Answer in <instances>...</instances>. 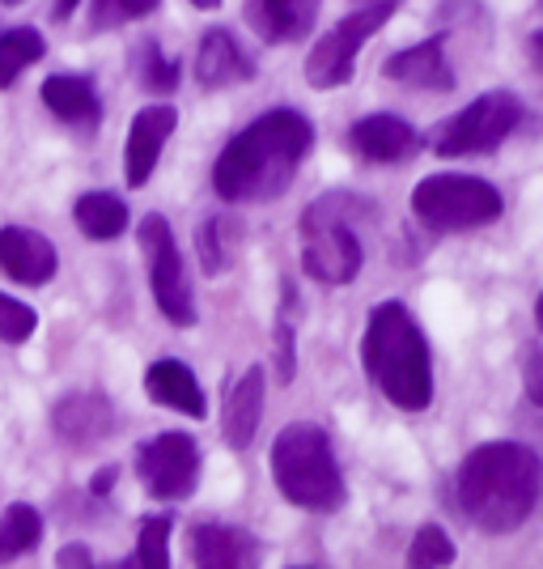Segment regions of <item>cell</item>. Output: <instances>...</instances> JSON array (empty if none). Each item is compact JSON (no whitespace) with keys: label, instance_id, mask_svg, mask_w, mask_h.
Here are the masks:
<instances>
[{"label":"cell","instance_id":"cell-28","mask_svg":"<svg viewBox=\"0 0 543 569\" xmlns=\"http://www.w3.org/2000/svg\"><path fill=\"white\" fill-rule=\"evenodd\" d=\"M225 234H230V221H225V217H204V221L195 226V251H200V263H204L209 277L225 272V263H230Z\"/></svg>","mask_w":543,"mask_h":569},{"label":"cell","instance_id":"cell-10","mask_svg":"<svg viewBox=\"0 0 543 569\" xmlns=\"http://www.w3.org/2000/svg\"><path fill=\"white\" fill-rule=\"evenodd\" d=\"M137 476L158 501L191 498L200 480V447L191 433H158L137 451Z\"/></svg>","mask_w":543,"mask_h":569},{"label":"cell","instance_id":"cell-31","mask_svg":"<svg viewBox=\"0 0 543 569\" xmlns=\"http://www.w3.org/2000/svg\"><path fill=\"white\" fill-rule=\"evenodd\" d=\"M149 13H158V0H98L94 4V26L111 30L123 22H141Z\"/></svg>","mask_w":543,"mask_h":569},{"label":"cell","instance_id":"cell-16","mask_svg":"<svg viewBox=\"0 0 543 569\" xmlns=\"http://www.w3.org/2000/svg\"><path fill=\"white\" fill-rule=\"evenodd\" d=\"M255 77V60L238 48V39L230 30H209L200 39V51H195V81L204 90H225V86H247Z\"/></svg>","mask_w":543,"mask_h":569},{"label":"cell","instance_id":"cell-2","mask_svg":"<svg viewBox=\"0 0 543 569\" xmlns=\"http://www.w3.org/2000/svg\"><path fill=\"white\" fill-rule=\"evenodd\" d=\"M543 493L540 455L522 442H484L475 447L454 476L459 510L489 536L519 531Z\"/></svg>","mask_w":543,"mask_h":569},{"label":"cell","instance_id":"cell-6","mask_svg":"<svg viewBox=\"0 0 543 569\" xmlns=\"http://www.w3.org/2000/svg\"><path fill=\"white\" fill-rule=\"evenodd\" d=\"M412 213L438 234H463L501 217V191L475 174H429L412 191Z\"/></svg>","mask_w":543,"mask_h":569},{"label":"cell","instance_id":"cell-36","mask_svg":"<svg viewBox=\"0 0 543 569\" xmlns=\"http://www.w3.org/2000/svg\"><path fill=\"white\" fill-rule=\"evenodd\" d=\"M90 569H141V566H137V557H128V561H115V566H98L94 561Z\"/></svg>","mask_w":543,"mask_h":569},{"label":"cell","instance_id":"cell-32","mask_svg":"<svg viewBox=\"0 0 543 569\" xmlns=\"http://www.w3.org/2000/svg\"><path fill=\"white\" fill-rule=\"evenodd\" d=\"M522 382H526L531 403L543 408V345H526L522 349Z\"/></svg>","mask_w":543,"mask_h":569},{"label":"cell","instance_id":"cell-5","mask_svg":"<svg viewBox=\"0 0 543 569\" xmlns=\"http://www.w3.org/2000/svg\"><path fill=\"white\" fill-rule=\"evenodd\" d=\"M370 217L374 204L349 196V191H328L302 213V268L306 277L323 284H349L365 263L361 238L353 230V217Z\"/></svg>","mask_w":543,"mask_h":569},{"label":"cell","instance_id":"cell-37","mask_svg":"<svg viewBox=\"0 0 543 569\" xmlns=\"http://www.w3.org/2000/svg\"><path fill=\"white\" fill-rule=\"evenodd\" d=\"M535 319H540V332H543V293H540V302H535Z\"/></svg>","mask_w":543,"mask_h":569},{"label":"cell","instance_id":"cell-33","mask_svg":"<svg viewBox=\"0 0 543 569\" xmlns=\"http://www.w3.org/2000/svg\"><path fill=\"white\" fill-rule=\"evenodd\" d=\"M90 566H94V557H90V548L86 545L60 548V569H90Z\"/></svg>","mask_w":543,"mask_h":569},{"label":"cell","instance_id":"cell-14","mask_svg":"<svg viewBox=\"0 0 543 569\" xmlns=\"http://www.w3.org/2000/svg\"><path fill=\"white\" fill-rule=\"evenodd\" d=\"M60 268V256L48 234L26 230V226H4L0 230V272L18 284H48Z\"/></svg>","mask_w":543,"mask_h":569},{"label":"cell","instance_id":"cell-24","mask_svg":"<svg viewBox=\"0 0 543 569\" xmlns=\"http://www.w3.org/2000/svg\"><path fill=\"white\" fill-rule=\"evenodd\" d=\"M0 540L9 548V557H22L30 548H39V540H43V515L34 506H26V501H13L4 510V519H0Z\"/></svg>","mask_w":543,"mask_h":569},{"label":"cell","instance_id":"cell-15","mask_svg":"<svg viewBox=\"0 0 543 569\" xmlns=\"http://www.w3.org/2000/svg\"><path fill=\"white\" fill-rule=\"evenodd\" d=\"M349 144L365 162H408L421 149V137H416V128L408 119L379 111V116L356 119L349 128Z\"/></svg>","mask_w":543,"mask_h":569},{"label":"cell","instance_id":"cell-21","mask_svg":"<svg viewBox=\"0 0 543 569\" xmlns=\"http://www.w3.org/2000/svg\"><path fill=\"white\" fill-rule=\"evenodd\" d=\"M144 391L149 400L162 403V408H174L183 417H204V391L183 361H153L149 375H144Z\"/></svg>","mask_w":543,"mask_h":569},{"label":"cell","instance_id":"cell-34","mask_svg":"<svg viewBox=\"0 0 543 569\" xmlns=\"http://www.w3.org/2000/svg\"><path fill=\"white\" fill-rule=\"evenodd\" d=\"M115 468H102V472H94V480H90V493H94V498H107V493H111V485H115Z\"/></svg>","mask_w":543,"mask_h":569},{"label":"cell","instance_id":"cell-35","mask_svg":"<svg viewBox=\"0 0 543 569\" xmlns=\"http://www.w3.org/2000/svg\"><path fill=\"white\" fill-rule=\"evenodd\" d=\"M526 51H531V64H535V72H543V30H540V34H531Z\"/></svg>","mask_w":543,"mask_h":569},{"label":"cell","instance_id":"cell-1","mask_svg":"<svg viewBox=\"0 0 543 569\" xmlns=\"http://www.w3.org/2000/svg\"><path fill=\"white\" fill-rule=\"evenodd\" d=\"M314 149V123L293 107L263 111L255 123H247L234 141L221 149L213 167V188L221 200L255 204L276 200L289 191L293 174Z\"/></svg>","mask_w":543,"mask_h":569},{"label":"cell","instance_id":"cell-25","mask_svg":"<svg viewBox=\"0 0 543 569\" xmlns=\"http://www.w3.org/2000/svg\"><path fill=\"white\" fill-rule=\"evenodd\" d=\"M454 566V540L438 522H425L416 536H412V548H408V569H446Z\"/></svg>","mask_w":543,"mask_h":569},{"label":"cell","instance_id":"cell-26","mask_svg":"<svg viewBox=\"0 0 543 569\" xmlns=\"http://www.w3.org/2000/svg\"><path fill=\"white\" fill-rule=\"evenodd\" d=\"M137 72H141V86L153 90V94H174V86H179V60L165 56L158 43H141V51H137Z\"/></svg>","mask_w":543,"mask_h":569},{"label":"cell","instance_id":"cell-12","mask_svg":"<svg viewBox=\"0 0 543 569\" xmlns=\"http://www.w3.org/2000/svg\"><path fill=\"white\" fill-rule=\"evenodd\" d=\"M179 128V111L174 107H144L137 111L132 128H128V149H123V179L128 188H144L149 174L162 158V144L170 141V132Z\"/></svg>","mask_w":543,"mask_h":569},{"label":"cell","instance_id":"cell-20","mask_svg":"<svg viewBox=\"0 0 543 569\" xmlns=\"http://www.w3.org/2000/svg\"><path fill=\"white\" fill-rule=\"evenodd\" d=\"M191 557H195V569H251L255 545H251V536L242 527L200 522L191 531Z\"/></svg>","mask_w":543,"mask_h":569},{"label":"cell","instance_id":"cell-27","mask_svg":"<svg viewBox=\"0 0 543 569\" xmlns=\"http://www.w3.org/2000/svg\"><path fill=\"white\" fill-rule=\"evenodd\" d=\"M137 566L141 569H170V519L165 515H149L141 522V536H137Z\"/></svg>","mask_w":543,"mask_h":569},{"label":"cell","instance_id":"cell-9","mask_svg":"<svg viewBox=\"0 0 543 569\" xmlns=\"http://www.w3.org/2000/svg\"><path fill=\"white\" fill-rule=\"evenodd\" d=\"M137 238H141L144 256H149V284H153L158 310L174 328H191L195 323V293H191L188 268H183V256H179L174 234H170V221L162 213H149Z\"/></svg>","mask_w":543,"mask_h":569},{"label":"cell","instance_id":"cell-3","mask_svg":"<svg viewBox=\"0 0 543 569\" xmlns=\"http://www.w3.org/2000/svg\"><path fill=\"white\" fill-rule=\"evenodd\" d=\"M361 361L386 400L403 412H421L433 403V361L429 340L403 302H382L370 310L361 336Z\"/></svg>","mask_w":543,"mask_h":569},{"label":"cell","instance_id":"cell-29","mask_svg":"<svg viewBox=\"0 0 543 569\" xmlns=\"http://www.w3.org/2000/svg\"><path fill=\"white\" fill-rule=\"evenodd\" d=\"M34 328H39V315L18 298L0 293V340L4 345H26L34 336Z\"/></svg>","mask_w":543,"mask_h":569},{"label":"cell","instance_id":"cell-18","mask_svg":"<svg viewBox=\"0 0 543 569\" xmlns=\"http://www.w3.org/2000/svg\"><path fill=\"white\" fill-rule=\"evenodd\" d=\"M314 13H319V4H310V0H251V4H242V18L263 43H298V39H306L310 26H314Z\"/></svg>","mask_w":543,"mask_h":569},{"label":"cell","instance_id":"cell-11","mask_svg":"<svg viewBox=\"0 0 543 569\" xmlns=\"http://www.w3.org/2000/svg\"><path fill=\"white\" fill-rule=\"evenodd\" d=\"M51 426H56V433L69 447L90 451L102 438L115 433V408H111V400L102 391H72V396H64V400L56 403Z\"/></svg>","mask_w":543,"mask_h":569},{"label":"cell","instance_id":"cell-23","mask_svg":"<svg viewBox=\"0 0 543 569\" xmlns=\"http://www.w3.org/2000/svg\"><path fill=\"white\" fill-rule=\"evenodd\" d=\"M48 56V43L39 30L18 26V30H4L0 34V90H9L30 64H39Z\"/></svg>","mask_w":543,"mask_h":569},{"label":"cell","instance_id":"cell-19","mask_svg":"<svg viewBox=\"0 0 543 569\" xmlns=\"http://www.w3.org/2000/svg\"><path fill=\"white\" fill-rule=\"evenodd\" d=\"M43 102L56 119H64L69 128L81 132H94L98 119H102V98H98L94 81L90 77H77V72H56L43 81Z\"/></svg>","mask_w":543,"mask_h":569},{"label":"cell","instance_id":"cell-30","mask_svg":"<svg viewBox=\"0 0 543 569\" xmlns=\"http://www.w3.org/2000/svg\"><path fill=\"white\" fill-rule=\"evenodd\" d=\"M293 310H298V293L289 284L284 289V310L276 319V379L281 382H293V353H298V345H293Z\"/></svg>","mask_w":543,"mask_h":569},{"label":"cell","instance_id":"cell-4","mask_svg":"<svg viewBox=\"0 0 543 569\" xmlns=\"http://www.w3.org/2000/svg\"><path fill=\"white\" fill-rule=\"evenodd\" d=\"M272 480L284 493V501L302 510H340L344 506V476L331 455L328 433L306 421H293L272 442Z\"/></svg>","mask_w":543,"mask_h":569},{"label":"cell","instance_id":"cell-13","mask_svg":"<svg viewBox=\"0 0 543 569\" xmlns=\"http://www.w3.org/2000/svg\"><path fill=\"white\" fill-rule=\"evenodd\" d=\"M263 396H268V375L263 366H251L242 379H234L225 387V400H221V433H225V447L247 451L260 433L263 417Z\"/></svg>","mask_w":543,"mask_h":569},{"label":"cell","instance_id":"cell-8","mask_svg":"<svg viewBox=\"0 0 543 569\" xmlns=\"http://www.w3.org/2000/svg\"><path fill=\"white\" fill-rule=\"evenodd\" d=\"M522 123V102L514 94H480L467 102L454 119H446L433 132V153L438 158H472V153H493Z\"/></svg>","mask_w":543,"mask_h":569},{"label":"cell","instance_id":"cell-17","mask_svg":"<svg viewBox=\"0 0 543 569\" xmlns=\"http://www.w3.org/2000/svg\"><path fill=\"white\" fill-rule=\"evenodd\" d=\"M382 72H386L391 81H400V86H412V90H433V94L454 90V69H450L446 43H442V39H425V43H416V48L395 51V56L382 64Z\"/></svg>","mask_w":543,"mask_h":569},{"label":"cell","instance_id":"cell-7","mask_svg":"<svg viewBox=\"0 0 543 569\" xmlns=\"http://www.w3.org/2000/svg\"><path fill=\"white\" fill-rule=\"evenodd\" d=\"M395 4L379 0V4H356L349 18L331 26L328 34L310 48L306 56V81L314 90H335V86H349L356 69V51L370 34H379L382 26L391 22Z\"/></svg>","mask_w":543,"mask_h":569},{"label":"cell","instance_id":"cell-22","mask_svg":"<svg viewBox=\"0 0 543 569\" xmlns=\"http://www.w3.org/2000/svg\"><path fill=\"white\" fill-rule=\"evenodd\" d=\"M72 221H77V230L86 238H94V242H111L128 230V204L111 196V191H86V196H77V204H72Z\"/></svg>","mask_w":543,"mask_h":569},{"label":"cell","instance_id":"cell-38","mask_svg":"<svg viewBox=\"0 0 543 569\" xmlns=\"http://www.w3.org/2000/svg\"><path fill=\"white\" fill-rule=\"evenodd\" d=\"M4 561H13V557H9V548H4V540H0V566H4Z\"/></svg>","mask_w":543,"mask_h":569}]
</instances>
